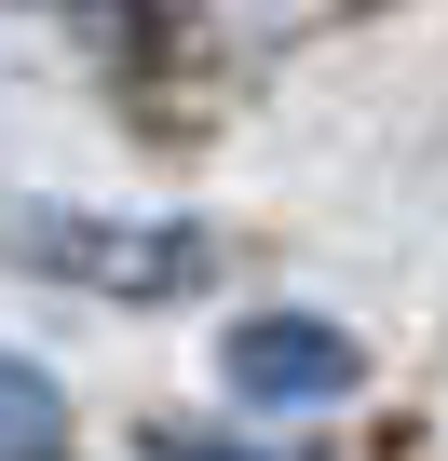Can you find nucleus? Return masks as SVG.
<instances>
[{"label": "nucleus", "instance_id": "nucleus-1", "mask_svg": "<svg viewBox=\"0 0 448 461\" xmlns=\"http://www.w3.org/2000/svg\"><path fill=\"white\" fill-rule=\"evenodd\" d=\"M0 245L55 258L69 285H123V299H163V285H190L204 230H123V217H69V203H0Z\"/></svg>", "mask_w": 448, "mask_h": 461}, {"label": "nucleus", "instance_id": "nucleus-2", "mask_svg": "<svg viewBox=\"0 0 448 461\" xmlns=\"http://www.w3.org/2000/svg\"><path fill=\"white\" fill-rule=\"evenodd\" d=\"M353 380H367V353L326 312H245L232 326V393H259V407H326Z\"/></svg>", "mask_w": 448, "mask_h": 461}, {"label": "nucleus", "instance_id": "nucleus-3", "mask_svg": "<svg viewBox=\"0 0 448 461\" xmlns=\"http://www.w3.org/2000/svg\"><path fill=\"white\" fill-rule=\"evenodd\" d=\"M55 434H69L55 380H41L28 353H0V461H55Z\"/></svg>", "mask_w": 448, "mask_h": 461}, {"label": "nucleus", "instance_id": "nucleus-4", "mask_svg": "<svg viewBox=\"0 0 448 461\" xmlns=\"http://www.w3.org/2000/svg\"><path fill=\"white\" fill-rule=\"evenodd\" d=\"M150 461H259V447H217V434H150Z\"/></svg>", "mask_w": 448, "mask_h": 461}]
</instances>
